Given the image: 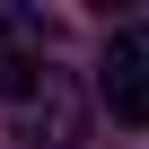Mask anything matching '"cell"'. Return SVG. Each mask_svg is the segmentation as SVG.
<instances>
[{"instance_id": "7a4b0ae2", "label": "cell", "mask_w": 149, "mask_h": 149, "mask_svg": "<svg viewBox=\"0 0 149 149\" xmlns=\"http://www.w3.org/2000/svg\"><path fill=\"white\" fill-rule=\"evenodd\" d=\"M35 79H44V26H35V9L0 0V105H18Z\"/></svg>"}, {"instance_id": "3957f363", "label": "cell", "mask_w": 149, "mask_h": 149, "mask_svg": "<svg viewBox=\"0 0 149 149\" xmlns=\"http://www.w3.org/2000/svg\"><path fill=\"white\" fill-rule=\"evenodd\" d=\"M18 123H26V140H44V132H53V149L79 140V88H70V70H53V61H44V79L18 97Z\"/></svg>"}, {"instance_id": "6da1fadb", "label": "cell", "mask_w": 149, "mask_h": 149, "mask_svg": "<svg viewBox=\"0 0 149 149\" xmlns=\"http://www.w3.org/2000/svg\"><path fill=\"white\" fill-rule=\"evenodd\" d=\"M97 105L132 132H149V26H114L105 61H97Z\"/></svg>"}]
</instances>
